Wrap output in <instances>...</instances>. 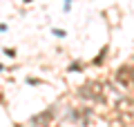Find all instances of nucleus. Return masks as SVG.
<instances>
[{"label": "nucleus", "instance_id": "1", "mask_svg": "<svg viewBox=\"0 0 134 127\" xmlns=\"http://www.w3.org/2000/svg\"><path fill=\"white\" fill-rule=\"evenodd\" d=\"M116 80H119V85L125 87V89H134V69L132 67H121L116 71Z\"/></svg>", "mask_w": 134, "mask_h": 127}]
</instances>
